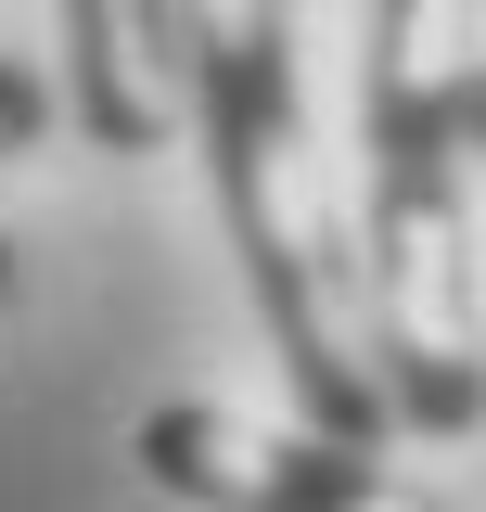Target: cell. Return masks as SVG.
Instances as JSON below:
<instances>
[{"label":"cell","mask_w":486,"mask_h":512,"mask_svg":"<svg viewBox=\"0 0 486 512\" xmlns=\"http://www.w3.org/2000/svg\"><path fill=\"white\" fill-rule=\"evenodd\" d=\"M180 52H192V128H205V167H218V218H231L256 320L295 372L307 436L371 448L397 410H384L371 320H359V244H346L320 154H307L295 26H282V0H180Z\"/></svg>","instance_id":"cell-1"},{"label":"cell","mask_w":486,"mask_h":512,"mask_svg":"<svg viewBox=\"0 0 486 512\" xmlns=\"http://www.w3.org/2000/svg\"><path fill=\"white\" fill-rule=\"evenodd\" d=\"M359 320L384 410L423 436L486 423V308H474V218H461V141L448 128H371V244Z\"/></svg>","instance_id":"cell-2"},{"label":"cell","mask_w":486,"mask_h":512,"mask_svg":"<svg viewBox=\"0 0 486 512\" xmlns=\"http://www.w3.org/2000/svg\"><path fill=\"white\" fill-rule=\"evenodd\" d=\"M141 474H154L167 500H205V512H435L423 487H397L371 448L269 436V423H231V410H205V397L141 410Z\"/></svg>","instance_id":"cell-3"},{"label":"cell","mask_w":486,"mask_h":512,"mask_svg":"<svg viewBox=\"0 0 486 512\" xmlns=\"http://www.w3.org/2000/svg\"><path fill=\"white\" fill-rule=\"evenodd\" d=\"M64 64H77V128L103 154H154L192 116L180 0H64Z\"/></svg>","instance_id":"cell-4"},{"label":"cell","mask_w":486,"mask_h":512,"mask_svg":"<svg viewBox=\"0 0 486 512\" xmlns=\"http://www.w3.org/2000/svg\"><path fill=\"white\" fill-rule=\"evenodd\" d=\"M486 64V0H384L371 13V128H448Z\"/></svg>","instance_id":"cell-5"},{"label":"cell","mask_w":486,"mask_h":512,"mask_svg":"<svg viewBox=\"0 0 486 512\" xmlns=\"http://www.w3.org/2000/svg\"><path fill=\"white\" fill-rule=\"evenodd\" d=\"M39 128H52V90L0 52V167H13V154H39Z\"/></svg>","instance_id":"cell-6"},{"label":"cell","mask_w":486,"mask_h":512,"mask_svg":"<svg viewBox=\"0 0 486 512\" xmlns=\"http://www.w3.org/2000/svg\"><path fill=\"white\" fill-rule=\"evenodd\" d=\"M461 154H486V64H474V90H461Z\"/></svg>","instance_id":"cell-7"},{"label":"cell","mask_w":486,"mask_h":512,"mask_svg":"<svg viewBox=\"0 0 486 512\" xmlns=\"http://www.w3.org/2000/svg\"><path fill=\"white\" fill-rule=\"evenodd\" d=\"M0 295H13V231H0Z\"/></svg>","instance_id":"cell-8"}]
</instances>
